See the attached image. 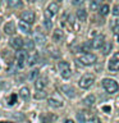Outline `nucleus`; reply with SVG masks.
<instances>
[{"instance_id": "27", "label": "nucleus", "mask_w": 119, "mask_h": 123, "mask_svg": "<svg viewBox=\"0 0 119 123\" xmlns=\"http://www.w3.org/2000/svg\"><path fill=\"white\" fill-rule=\"evenodd\" d=\"M109 10H110V8H109L107 4L100 6V14H101V15H107V14H109Z\"/></svg>"}, {"instance_id": "5", "label": "nucleus", "mask_w": 119, "mask_h": 123, "mask_svg": "<svg viewBox=\"0 0 119 123\" xmlns=\"http://www.w3.org/2000/svg\"><path fill=\"white\" fill-rule=\"evenodd\" d=\"M27 53L23 51V50L19 49L17 54H15V65H17V68H23L26 65V62H27Z\"/></svg>"}, {"instance_id": "14", "label": "nucleus", "mask_w": 119, "mask_h": 123, "mask_svg": "<svg viewBox=\"0 0 119 123\" xmlns=\"http://www.w3.org/2000/svg\"><path fill=\"white\" fill-rule=\"evenodd\" d=\"M46 85H48V80H46L45 77H41V78H37L35 81V87H36V90H44L46 87Z\"/></svg>"}, {"instance_id": "12", "label": "nucleus", "mask_w": 119, "mask_h": 123, "mask_svg": "<svg viewBox=\"0 0 119 123\" xmlns=\"http://www.w3.org/2000/svg\"><path fill=\"white\" fill-rule=\"evenodd\" d=\"M60 90L63 91V94H64L65 96H68V98H71V99H73V98L76 96L74 88H73L72 86H69V85H64V86H61Z\"/></svg>"}, {"instance_id": "8", "label": "nucleus", "mask_w": 119, "mask_h": 123, "mask_svg": "<svg viewBox=\"0 0 119 123\" xmlns=\"http://www.w3.org/2000/svg\"><path fill=\"white\" fill-rule=\"evenodd\" d=\"M105 37L102 36V35H100V36H96L95 38H92L91 40V48L92 49H100L102 48L104 45H105Z\"/></svg>"}, {"instance_id": "19", "label": "nucleus", "mask_w": 119, "mask_h": 123, "mask_svg": "<svg viewBox=\"0 0 119 123\" xmlns=\"http://www.w3.org/2000/svg\"><path fill=\"white\" fill-rule=\"evenodd\" d=\"M53 40L55 42H60L64 40V32L61 30H55L53 33Z\"/></svg>"}, {"instance_id": "24", "label": "nucleus", "mask_w": 119, "mask_h": 123, "mask_svg": "<svg viewBox=\"0 0 119 123\" xmlns=\"http://www.w3.org/2000/svg\"><path fill=\"white\" fill-rule=\"evenodd\" d=\"M77 18L79 21H86L87 19V12L84 9H78L77 10Z\"/></svg>"}, {"instance_id": "13", "label": "nucleus", "mask_w": 119, "mask_h": 123, "mask_svg": "<svg viewBox=\"0 0 119 123\" xmlns=\"http://www.w3.org/2000/svg\"><path fill=\"white\" fill-rule=\"evenodd\" d=\"M4 32H5L6 35H10V36L14 35L15 33V23L13 21L5 23V26H4Z\"/></svg>"}, {"instance_id": "30", "label": "nucleus", "mask_w": 119, "mask_h": 123, "mask_svg": "<svg viewBox=\"0 0 119 123\" xmlns=\"http://www.w3.org/2000/svg\"><path fill=\"white\" fill-rule=\"evenodd\" d=\"M99 4H100V0H91L90 8H91L92 10H96L99 8Z\"/></svg>"}, {"instance_id": "17", "label": "nucleus", "mask_w": 119, "mask_h": 123, "mask_svg": "<svg viewBox=\"0 0 119 123\" xmlns=\"http://www.w3.org/2000/svg\"><path fill=\"white\" fill-rule=\"evenodd\" d=\"M19 96H21V99H23L24 101H28L30 98H31L30 88L28 87H22L21 90H19Z\"/></svg>"}, {"instance_id": "11", "label": "nucleus", "mask_w": 119, "mask_h": 123, "mask_svg": "<svg viewBox=\"0 0 119 123\" xmlns=\"http://www.w3.org/2000/svg\"><path fill=\"white\" fill-rule=\"evenodd\" d=\"M38 59H40L38 53H36V51H33V50H32V53L27 56V64H28L30 67H32V65H35L36 63H38Z\"/></svg>"}, {"instance_id": "40", "label": "nucleus", "mask_w": 119, "mask_h": 123, "mask_svg": "<svg viewBox=\"0 0 119 123\" xmlns=\"http://www.w3.org/2000/svg\"><path fill=\"white\" fill-rule=\"evenodd\" d=\"M0 123H6V122H0Z\"/></svg>"}, {"instance_id": "23", "label": "nucleus", "mask_w": 119, "mask_h": 123, "mask_svg": "<svg viewBox=\"0 0 119 123\" xmlns=\"http://www.w3.org/2000/svg\"><path fill=\"white\" fill-rule=\"evenodd\" d=\"M54 121H55V117L51 114H44L41 115V122L42 123H54Z\"/></svg>"}, {"instance_id": "33", "label": "nucleus", "mask_w": 119, "mask_h": 123, "mask_svg": "<svg viewBox=\"0 0 119 123\" xmlns=\"http://www.w3.org/2000/svg\"><path fill=\"white\" fill-rule=\"evenodd\" d=\"M83 3V0H72V4L73 5H81Z\"/></svg>"}, {"instance_id": "20", "label": "nucleus", "mask_w": 119, "mask_h": 123, "mask_svg": "<svg viewBox=\"0 0 119 123\" xmlns=\"http://www.w3.org/2000/svg\"><path fill=\"white\" fill-rule=\"evenodd\" d=\"M8 6L12 8V9H18V8H22L23 3L22 0H8Z\"/></svg>"}, {"instance_id": "9", "label": "nucleus", "mask_w": 119, "mask_h": 123, "mask_svg": "<svg viewBox=\"0 0 119 123\" xmlns=\"http://www.w3.org/2000/svg\"><path fill=\"white\" fill-rule=\"evenodd\" d=\"M35 13L32 10H26V12H23V13L21 14V19L22 21H24L27 22L28 25H32V23L35 22Z\"/></svg>"}, {"instance_id": "4", "label": "nucleus", "mask_w": 119, "mask_h": 123, "mask_svg": "<svg viewBox=\"0 0 119 123\" xmlns=\"http://www.w3.org/2000/svg\"><path fill=\"white\" fill-rule=\"evenodd\" d=\"M96 60H97L96 55H94V54H91V53H86V54H83V55H81L78 58L79 64H82V65H92V64L96 63Z\"/></svg>"}, {"instance_id": "2", "label": "nucleus", "mask_w": 119, "mask_h": 123, "mask_svg": "<svg viewBox=\"0 0 119 123\" xmlns=\"http://www.w3.org/2000/svg\"><path fill=\"white\" fill-rule=\"evenodd\" d=\"M94 82H95V76L91 74V73H87V74L81 77L78 85L81 88H90L94 85Z\"/></svg>"}, {"instance_id": "6", "label": "nucleus", "mask_w": 119, "mask_h": 123, "mask_svg": "<svg viewBox=\"0 0 119 123\" xmlns=\"http://www.w3.org/2000/svg\"><path fill=\"white\" fill-rule=\"evenodd\" d=\"M109 71L111 72H117L119 71V51L115 53L113 56H111V59L109 60Z\"/></svg>"}, {"instance_id": "10", "label": "nucleus", "mask_w": 119, "mask_h": 123, "mask_svg": "<svg viewBox=\"0 0 119 123\" xmlns=\"http://www.w3.org/2000/svg\"><path fill=\"white\" fill-rule=\"evenodd\" d=\"M9 44H10V46H12L13 49L19 50V49H22V48H23V44H24V41L22 40V37L15 36V37H12V38H10Z\"/></svg>"}, {"instance_id": "35", "label": "nucleus", "mask_w": 119, "mask_h": 123, "mask_svg": "<svg viewBox=\"0 0 119 123\" xmlns=\"http://www.w3.org/2000/svg\"><path fill=\"white\" fill-rule=\"evenodd\" d=\"M114 32L117 33V35H119V26H115V28H114Z\"/></svg>"}, {"instance_id": "26", "label": "nucleus", "mask_w": 119, "mask_h": 123, "mask_svg": "<svg viewBox=\"0 0 119 123\" xmlns=\"http://www.w3.org/2000/svg\"><path fill=\"white\" fill-rule=\"evenodd\" d=\"M77 119H78L79 123H86L87 117H86V114H84V111H78V113H77Z\"/></svg>"}, {"instance_id": "28", "label": "nucleus", "mask_w": 119, "mask_h": 123, "mask_svg": "<svg viewBox=\"0 0 119 123\" xmlns=\"http://www.w3.org/2000/svg\"><path fill=\"white\" fill-rule=\"evenodd\" d=\"M45 98H46V92L44 90H37V92L35 94V99H37V100H41Z\"/></svg>"}, {"instance_id": "29", "label": "nucleus", "mask_w": 119, "mask_h": 123, "mask_svg": "<svg viewBox=\"0 0 119 123\" xmlns=\"http://www.w3.org/2000/svg\"><path fill=\"white\" fill-rule=\"evenodd\" d=\"M110 50H111V44L110 42H106V46H104V49H102V54L104 55H107L110 53Z\"/></svg>"}, {"instance_id": "41", "label": "nucleus", "mask_w": 119, "mask_h": 123, "mask_svg": "<svg viewBox=\"0 0 119 123\" xmlns=\"http://www.w3.org/2000/svg\"><path fill=\"white\" fill-rule=\"evenodd\" d=\"M0 86H1V81H0Z\"/></svg>"}, {"instance_id": "3", "label": "nucleus", "mask_w": 119, "mask_h": 123, "mask_svg": "<svg viewBox=\"0 0 119 123\" xmlns=\"http://www.w3.org/2000/svg\"><path fill=\"white\" fill-rule=\"evenodd\" d=\"M58 69H59L60 76L63 77L64 80L71 78L72 71H71V67H69V64L67 63V62H59V64H58Z\"/></svg>"}, {"instance_id": "31", "label": "nucleus", "mask_w": 119, "mask_h": 123, "mask_svg": "<svg viewBox=\"0 0 119 123\" xmlns=\"http://www.w3.org/2000/svg\"><path fill=\"white\" fill-rule=\"evenodd\" d=\"M44 25H45V27L48 30H51V27H53V23H51V21H50V18H45Z\"/></svg>"}, {"instance_id": "21", "label": "nucleus", "mask_w": 119, "mask_h": 123, "mask_svg": "<svg viewBox=\"0 0 119 123\" xmlns=\"http://www.w3.org/2000/svg\"><path fill=\"white\" fill-rule=\"evenodd\" d=\"M95 103H96L95 95H88V96H86V98L83 99V104L86 106H92V105H95Z\"/></svg>"}, {"instance_id": "25", "label": "nucleus", "mask_w": 119, "mask_h": 123, "mask_svg": "<svg viewBox=\"0 0 119 123\" xmlns=\"http://www.w3.org/2000/svg\"><path fill=\"white\" fill-rule=\"evenodd\" d=\"M38 73H40L38 69H32V71L30 72V74H28V80L30 81H36L38 78Z\"/></svg>"}, {"instance_id": "38", "label": "nucleus", "mask_w": 119, "mask_h": 123, "mask_svg": "<svg viewBox=\"0 0 119 123\" xmlns=\"http://www.w3.org/2000/svg\"><path fill=\"white\" fill-rule=\"evenodd\" d=\"M65 123H74V122H73L72 119H67V121H65Z\"/></svg>"}, {"instance_id": "32", "label": "nucleus", "mask_w": 119, "mask_h": 123, "mask_svg": "<svg viewBox=\"0 0 119 123\" xmlns=\"http://www.w3.org/2000/svg\"><path fill=\"white\" fill-rule=\"evenodd\" d=\"M113 14H114V15H119V4L114 5V8H113Z\"/></svg>"}, {"instance_id": "22", "label": "nucleus", "mask_w": 119, "mask_h": 123, "mask_svg": "<svg viewBox=\"0 0 119 123\" xmlns=\"http://www.w3.org/2000/svg\"><path fill=\"white\" fill-rule=\"evenodd\" d=\"M35 45H36L35 40H26L24 44H23V48H24V50H27V51H32L35 49Z\"/></svg>"}, {"instance_id": "37", "label": "nucleus", "mask_w": 119, "mask_h": 123, "mask_svg": "<svg viewBox=\"0 0 119 123\" xmlns=\"http://www.w3.org/2000/svg\"><path fill=\"white\" fill-rule=\"evenodd\" d=\"M114 25H115V26H119V18H117V19H115Z\"/></svg>"}, {"instance_id": "39", "label": "nucleus", "mask_w": 119, "mask_h": 123, "mask_svg": "<svg viewBox=\"0 0 119 123\" xmlns=\"http://www.w3.org/2000/svg\"><path fill=\"white\" fill-rule=\"evenodd\" d=\"M104 110H106V111H109V110H110V108H109V106H105V108H104Z\"/></svg>"}, {"instance_id": "1", "label": "nucleus", "mask_w": 119, "mask_h": 123, "mask_svg": "<svg viewBox=\"0 0 119 123\" xmlns=\"http://www.w3.org/2000/svg\"><path fill=\"white\" fill-rule=\"evenodd\" d=\"M102 87L106 90L107 94H115L119 90V85L115 80L113 78H104L102 80Z\"/></svg>"}, {"instance_id": "34", "label": "nucleus", "mask_w": 119, "mask_h": 123, "mask_svg": "<svg viewBox=\"0 0 119 123\" xmlns=\"http://www.w3.org/2000/svg\"><path fill=\"white\" fill-rule=\"evenodd\" d=\"M90 123H101V122H100V119H97V118H92Z\"/></svg>"}, {"instance_id": "36", "label": "nucleus", "mask_w": 119, "mask_h": 123, "mask_svg": "<svg viewBox=\"0 0 119 123\" xmlns=\"http://www.w3.org/2000/svg\"><path fill=\"white\" fill-rule=\"evenodd\" d=\"M14 100H15V95H13V96H12V101L9 103L10 105H13V104H14Z\"/></svg>"}, {"instance_id": "16", "label": "nucleus", "mask_w": 119, "mask_h": 123, "mask_svg": "<svg viewBox=\"0 0 119 123\" xmlns=\"http://www.w3.org/2000/svg\"><path fill=\"white\" fill-rule=\"evenodd\" d=\"M18 28L21 30L23 33H26V35H30V33H31V27H30V25H28L27 22L22 21V19H21V22L18 23Z\"/></svg>"}, {"instance_id": "7", "label": "nucleus", "mask_w": 119, "mask_h": 123, "mask_svg": "<svg viewBox=\"0 0 119 123\" xmlns=\"http://www.w3.org/2000/svg\"><path fill=\"white\" fill-rule=\"evenodd\" d=\"M58 10H59L58 3H50L49 6L46 8V10H45V17L46 18H51L53 15H55L58 13Z\"/></svg>"}, {"instance_id": "18", "label": "nucleus", "mask_w": 119, "mask_h": 123, "mask_svg": "<svg viewBox=\"0 0 119 123\" xmlns=\"http://www.w3.org/2000/svg\"><path fill=\"white\" fill-rule=\"evenodd\" d=\"M49 105L53 106V108H61L63 106V101L60 99H56V98H49L48 100Z\"/></svg>"}, {"instance_id": "15", "label": "nucleus", "mask_w": 119, "mask_h": 123, "mask_svg": "<svg viewBox=\"0 0 119 123\" xmlns=\"http://www.w3.org/2000/svg\"><path fill=\"white\" fill-rule=\"evenodd\" d=\"M33 40L37 45L42 46V45H45V42H46V37H45V35H42L41 32H36L33 35Z\"/></svg>"}]
</instances>
